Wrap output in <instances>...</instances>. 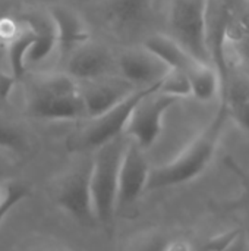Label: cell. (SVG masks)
Wrapping results in <instances>:
<instances>
[{
  "label": "cell",
  "instance_id": "6da1fadb",
  "mask_svg": "<svg viewBox=\"0 0 249 251\" xmlns=\"http://www.w3.org/2000/svg\"><path fill=\"white\" fill-rule=\"evenodd\" d=\"M227 122V115L223 104L219 109L210 124L194 138L189 146L172 162L151 169L147 191H157L185 185L201 176L211 165L223 137V131Z\"/></svg>",
  "mask_w": 249,
  "mask_h": 251
},
{
  "label": "cell",
  "instance_id": "7a4b0ae2",
  "mask_svg": "<svg viewBox=\"0 0 249 251\" xmlns=\"http://www.w3.org/2000/svg\"><path fill=\"white\" fill-rule=\"evenodd\" d=\"M26 110L43 121H75L85 116L79 84L66 72L34 78L25 96Z\"/></svg>",
  "mask_w": 249,
  "mask_h": 251
},
{
  "label": "cell",
  "instance_id": "3957f363",
  "mask_svg": "<svg viewBox=\"0 0 249 251\" xmlns=\"http://www.w3.org/2000/svg\"><path fill=\"white\" fill-rule=\"evenodd\" d=\"M208 3L210 0H172L167 16V35L194 59L205 63H211Z\"/></svg>",
  "mask_w": 249,
  "mask_h": 251
},
{
  "label": "cell",
  "instance_id": "277c9868",
  "mask_svg": "<svg viewBox=\"0 0 249 251\" xmlns=\"http://www.w3.org/2000/svg\"><path fill=\"white\" fill-rule=\"evenodd\" d=\"M125 146L122 137L110 141L95 150V157L91 160V199L95 219L101 224H109L117 210L119 168Z\"/></svg>",
  "mask_w": 249,
  "mask_h": 251
},
{
  "label": "cell",
  "instance_id": "5b68a950",
  "mask_svg": "<svg viewBox=\"0 0 249 251\" xmlns=\"http://www.w3.org/2000/svg\"><path fill=\"white\" fill-rule=\"evenodd\" d=\"M158 85L138 88L135 93H132L126 100L114 106L113 109L107 110L106 113L92 118L72 140H70V149L78 151H91L98 150L100 147L106 146L110 141H114L125 134L126 124L129 121V116L136 106V103L150 94L154 90H158Z\"/></svg>",
  "mask_w": 249,
  "mask_h": 251
},
{
  "label": "cell",
  "instance_id": "8992f818",
  "mask_svg": "<svg viewBox=\"0 0 249 251\" xmlns=\"http://www.w3.org/2000/svg\"><path fill=\"white\" fill-rule=\"evenodd\" d=\"M90 175L91 160H87L60 175L50 187L53 201L84 225L97 222L91 199Z\"/></svg>",
  "mask_w": 249,
  "mask_h": 251
},
{
  "label": "cell",
  "instance_id": "52a82bcc",
  "mask_svg": "<svg viewBox=\"0 0 249 251\" xmlns=\"http://www.w3.org/2000/svg\"><path fill=\"white\" fill-rule=\"evenodd\" d=\"M179 100L160 93L158 90L151 91L142 97L134 107L129 121L125 128V134L132 138L141 150L153 147L163 132V121L170 107Z\"/></svg>",
  "mask_w": 249,
  "mask_h": 251
},
{
  "label": "cell",
  "instance_id": "ba28073f",
  "mask_svg": "<svg viewBox=\"0 0 249 251\" xmlns=\"http://www.w3.org/2000/svg\"><path fill=\"white\" fill-rule=\"evenodd\" d=\"M150 172L151 168L144 156V150L135 143L126 141L119 168L117 209L132 206L147 191Z\"/></svg>",
  "mask_w": 249,
  "mask_h": 251
},
{
  "label": "cell",
  "instance_id": "9c48e42d",
  "mask_svg": "<svg viewBox=\"0 0 249 251\" xmlns=\"http://www.w3.org/2000/svg\"><path fill=\"white\" fill-rule=\"evenodd\" d=\"M138 88L120 75H107L94 81L79 84L85 116L97 118L126 100Z\"/></svg>",
  "mask_w": 249,
  "mask_h": 251
},
{
  "label": "cell",
  "instance_id": "30bf717a",
  "mask_svg": "<svg viewBox=\"0 0 249 251\" xmlns=\"http://www.w3.org/2000/svg\"><path fill=\"white\" fill-rule=\"evenodd\" d=\"M116 66L119 75L136 88L160 84L169 71V68L144 46L122 51L116 60Z\"/></svg>",
  "mask_w": 249,
  "mask_h": 251
},
{
  "label": "cell",
  "instance_id": "8fae6325",
  "mask_svg": "<svg viewBox=\"0 0 249 251\" xmlns=\"http://www.w3.org/2000/svg\"><path fill=\"white\" fill-rule=\"evenodd\" d=\"M114 65V57L107 47L87 41L69 53L65 72L78 84H82L112 75Z\"/></svg>",
  "mask_w": 249,
  "mask_h": 251
},
{
  "label": "cell",
  "instance_id": "7c38bea8",
  "mask_svg": "<svg viewBox=\"0 0 249 251\" xmlns=\"http://www.w3.org/2000/svg\"><path fill=\"white\" fill-rule=\"evenodd\" d=\"M220 103L227 119L249 137V75L232 68L230 63L222 79Z\"/></svg>",
  "mask_w": 249,
  "mask_h": 251
},
{
  "label": "cell",
  "instance_id": "4fadbf2b",
  "mask_svg": "<svg viewBox=\"0 0 249 251\" xmlns=\"http://www.w3.org/2000/svg\"><path fill=\"white\" fill-rule=\"evenodd\" d=\"M154 0H104L103 18L117 34H132L153 15Z\"/></svg>",
  "mask_w": 249,
  "mask_h": 251
},
{
  "label": "cell",
  "instance_id": "5bb4252c",
  "mask_svg": "<svg viewBox=\"0 0 249 251\" xmlns=\"http://www.w3.org/2000/svg\"><path fill=\"white\" fill-rule=\"evenodd\" d=\"M54 25L57 49L69 54L79 46L90 41V29L85 21L75 10L66 6H53L48 12Z\"/></svg>",
  "mask_w": 249,
  "mask_h": 251
},
{
  "label": "cell",
  "instance_id": "9a60e30c",
  "mask_svg": "<svg viewBox=\"0 0 249 251\" xmlns=\"http://www.w3.org/2000/svg\"><path fill=\"white\" fill-rule=\"evenodd\" d=\"M191 97L201 103H210L214 99L220 97L222 93V76L213 63H205L197 60L186 72H185Z\"/></svg>",
  "mask_w": 249,
  "mask_h": 251
},
{
  "label": "cell",
  "instance_id": "2e32d148",
  "mask_svg": "<svg viewBox=\"0 0 249 251\" xmlns=\"http://www.w3.org/2000/svg\"><path fill=\"white\" fill-rule=\"evenodd\" d=\"M148 51L158 57L169 69L186 72L195 62L189 53H186L173 38L167 34H153L148 35L142 44Z\"/></svg>",
  "mask_w": 249,
  "mask_h": 251
},
{
  "label": "cell",
  "instance_id": "e0dca14e",
  "mask_svg": "<svg viewBox=\"0 0 249 251\" xmlns=\"http://www.w3.org/2000/svg\"><path fill=\"white\" fill-rule=\"evenodd\" d=\"M26 21L31 24V26L34 28V32H35L34 43H32L31 50L26 57V65H38V63L45 62L53 54V51L57 49L54 25H53L48 13L45 16L26 18Z\"/></svg>",
  "mask_w": 249,
  "mask_h": 251
},
{
  "label": "cell",
  "instance_id": "ac0fdd59",
  "mask_svg": "<svg viewBox=\"0 0 249 251\" xmlns=\"http://www.w3.org/2000/svg\"><path fill=\"white\" fill-rule=\"evenodd\" d=\"M35 32L31 24L23 19V25L21 32L6 46V54H7V63L10 74L16 78L21 79L25 75V71L28 68L26 65V57L31 50V46L34 43Z\"/></svg>",
  "mask_w": 249,
  "mask_h": 251
},
{
  "label": "cell",
  "instance_id": "d6986e66",
  "mask_svg": "<svg viewBox=\"0 0 249 251\" xmlns=\"http://www.w3.org/2000/svg\"><path fill=\"white\" fill-rule=\"evenodd\" d=\"M201 251H249L247 232L242 228L226 229L207 240Z\"/></svg>",
  "mask_w": 249,
  "mask_h": 251
},
{
  "label": "cell",
  "instance_id": "ffe728a7",
  "mask_svg": "<svg viewBox=\"0 0 249 251\" xmlns=\"http://www.w3.org/2000/svg\"><path fill=\"white\" fill-rule=\"evenodd\" d=\"M26 147L28 141L23 131L9 121L0 119V150L10 153H23Z\"/></svg>",
  "mask_w": 249,
  "mask_h": 251
},
{
  "label": "cell",
  "instance_id": "44dd1931",
  "mask_svg": "<svg viewBox=\"0 0 249 251\" xmlns=\"http://www.w3.org/2000/svg\"><path fill=\"white\" fill-rule=\"evenodd\" d=\"M158 91L167 96H172L178 100L191 97V88H189V81L182 71H175L169 69L167 74L163 76L158 85Z\"/></svg>",
  "mask_w": 249,
  "mask_h": 251
},
{
  "label": "cell",
  "instance_id": "7402d4cb",
  "mask_svg": "<svg viewBox=\"0 0 249 251\" xmlns=\"http://www.w3.org/2000/svg\"><path fill=\"white\" fill-rule=\"evenodd\" d=\"M28 196H29V188L26 185L21 182L9 184L3 191V197L0 199V224L3 222L6 215Z\"/></svg>",
  "mask_w": 249,
  "mask_h": 251
},
{
  "label": "cell",
  "instance_id": "603a6c76",
  "mask_svg": "<svg viewBox=\"0 0 249 251\" xmlns=\"http://www.w3.org/2000/svg\"><path fill=\"white\" fill-rule=\"evenodd\" d=\"M167 241L160 232H145L135 238L125 251H164Z\"/></svg>",
  "mask_w": 249,
  "mask_h": 251
},
{
  "label": "cell",
  "instance_id": "cb8c5ba5",
  "mask_svg": "<svg viewBox=\"0 0 249 251\" xmlns=\"http://www.w3.org/2000/svg\"><path fill=\"white\" fill-rule=\"evenodd\" d=\"M22 25H23V21H19L9 15H1L0 16V44L6 47L21 32Z\"/></svg>",
  "mask_w": 249,
  "mask_h": 251
},
{
  "label": "cell",
  "instance_id": "d4e9b609",
  "mask_svg": "<svg viewBox=\"0 0 249 251\" xmlns=\"http://www.w3.org/2000/svg\"><path fill=\"white\" fill-rule=\"evenodd\" d=\"M16 78L10 72L0 74V100H6L16 85Z\"/></svg>",
  "mask_w": 249,
  "mask_h": 251
},
{
  "label": "cell",
  "instance_id": "484cf974",
  "mask_svg": "<svg viewBox=\"0 0 249 251\" xmlns=\"http://www.w3.org/2000/svg\"><path fill=\"white\" fill-rule=\"evenodd\" d=\"M164 251H194L191 243L188 240H183V238H179V240H169Z\"/></svg>",
  "mask_w": 249,
  "mask_h": 251
},
{
  "label": "cell",
  "instance_id": "4316f807",
  "mask_svg": "<svg viewBox=\"0 0 249 251\" xmlns=\"http://www.w3.org/2000/svg\"><path fill=\"white\" fill-rule=\"evenodd\" d=\"M34 251H69V250H65V249H62V247H41V249H37V250Z\"/></svg>",
  "mask_w": 249,
  "mask_h": 251
},
{
  "label": "cell",
  "instance_id": "83f0119b",
  "mask_svg": "<svg viewBox=\"0 0 249 251\" xmlns=\"http://www.w3.org/2000/svg\"><path fill=\"white\" fill-rule=\"evenodd\" d=\"M35 1H43V3H50V1H56V0H35Z\"/></svg>",
  "mask_w": 249,
  "mask_h": 251
}]
</instances>
